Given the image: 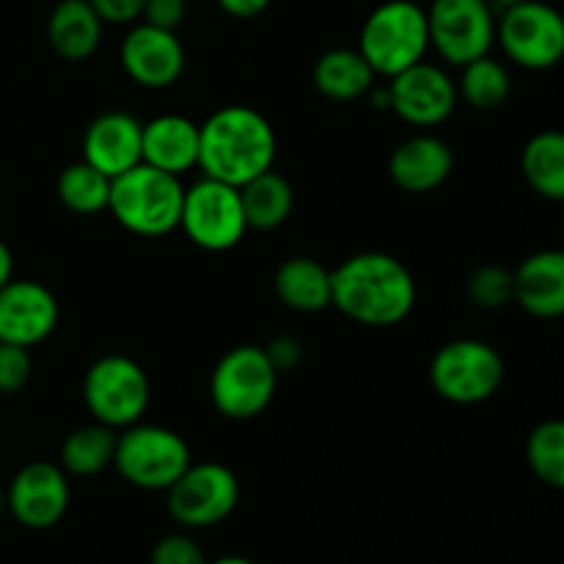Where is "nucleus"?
<instances>
[{
  "label": "nucleus",
  "mask_w": 564,
  "mask_h": 564,
  "mask_svg": "<svg viewBox=\"0 0 564 564\" xmlns=\"http://www.w3.org/2000/svg\"><path fill=\"white\" fill-rule=\"evenodd\" d=\"M279 138L251 105H224L198 124V169L209 180L242 187L275 165Z\"/></svg>",
  "instance_id": "nucleus-2"
},
{
  "label": "nucleus",
  "mask_w": 564,
  "mask_h": 564,
  "mask_svg": "<svg viewBox=\"0 0 564 564\" xmlns=\"http://www.w3.org/2000/svg\"><path fill=\"white\" fill-rule=\"evenodd\" d=\"M215 3L220 6L224 14L235 17V20H253V17L264 14L273 0H215Z\"/></svg>",
  "instance_id": "nucleus-36"
},
{
  "label": "nucleus",
  "mask_w": 564,
  "mask_h": 564,
  "mask_svg": "<svg viewBox=\"0 0 564 564\" xmlns=\"http://www.w3.org/2000/svg\"><path fill=\"white\" fill-rule=\"evenodd\" d=\"M529 471L543 485L564 490V419H545L527 438Z\"/></svg>",
  "instance_id": "nucleus-29"
},
{
  "label": "nucleus",
  "mask_w": 564,
  "mask_h": 564,
  "mask_svg": "<svg viewBox=\"0 0 564 564\" xmlns=\"http://www.w3.org/2000/svg\"><path fill=\"white\" fill-rule=\"evenodd\" d=\"M143 163L182 176L198 169V124L182 113L154 116L143 124Z\"/></svg>",
  "instance_id": "nucleus-20"
},
{
  "label": "nucleus",
  "mask_w": 564,
  "mask_h": 564,
  "mask_svg": "<svg viewBox=\"0 0 564 564\" xmlns=\"http://www.w3.org/2000/svg\"><path fill=\"white\" fill-rule=\"evenodd\" d=\"M83 402L94 422L110 430H124L143 422L152 402V380L147 369L130 356H102L86 369Z\"/></svg>",
  "instance_id": "nucleus-7"
},
{
  "label": "nucleus",
  "mask_w": 564,
  "mask_h": 564,
  "mask_svg": "<svg viewBox=\"0 0 564 564\" xmlns=\"http://www.w3.org/2000/svg\"><path fill=\"white\" fill-rule=\"evenodd\" d=\"M512 94V77L507 64H501L494 55H482L477 61H468L460 66V80H457V97L474 110H499L507 105Z\"/></svg>",
  "instance_id": "nucleus-27"
},
{
  "label": "nucleus",
  "mask_w": 564,
  "mask_h": 564,
  "mask_svg": "<svg viewBox=\"0 0 564 564\" xmlns=\"http://www.w3.org/2000/svg\"><path fill=\"white\" fill-rule=\"evenodd\" d=\"M468 301L482 312H499V308L516 303V273L501 264H482L468 275Z\"/></svg>",
  "instance_id": "nucleus-30"
},
{
  "label": "nucleus",
  "mask_w": 564,
  "mask_h": 564,
  "mask_svg": "<svg viewBox=\"0 0 564 564\" xmlns=\"http://www.w3.org/2000/svg\"><path fill=\"white\" fill-rule=\"evenodd\" d=\"M496 44L507 61L527 72H549L564 61V14L545 0L501 9Z\"/></svg>",
  "instance_id": "nucleus-9"
},
{
  "label": "nucleus",
  "mask_w": 564,
  "mask_h": 564,
  "mask_svg": "<svg viewBox=\"0 0 564 564\" xmlns=\"http://www.w3.org/2000/svg\"><path fill=\"white\" fill-rule=\"evenodd\" d=\"M496 20L490 0H433L427 9L430 50L444 64L460 69L494 50Z\"/></svg>",
  "instance_id": "nucleus-11"
},
{
  "label": "nucleus",
  "mask_w": 564,
  "mask_h": 564,
  "mask_svg": "<svg viewBox=\"0 0 564 564\" xmlns=\"http://www.w3.org/2000/svg\"><path fill=\"white\" fill-rule=\"evenodd\" d=\"M58 319V297L42 281L11 279L0 286V341L36 347L53 336Z\"/></svg>",
  "instance_id": "nucleus-16"
},
{
  "label": "nucleus",
  "mask_w": 564,
  "mask_h": 564,
  "mask_svg": "<svg viewBox=\"0 0 564 564\" xmlns=\"http://www.w3.org/2000/svg\"><path fill=\"white\" fill-rule=\"evenodd\" d=\"M191 463V446L176 430L143 422L119 430L113 468L132 488L165 494Z\"/></svg>",
  "instance_id": "nucleus-5"
},
{
  "label": "nucleus",
  "mask_w": 564,
  "mask_h": 564,
  "mask_svg": "<svg viewBox=\"0 0 564 564\" xmlns=\"http://www.w3.org/2000/svg\"><path fill=\"white\" fill-rule=\"evenodd\" d=\"M55 196L69 213L99 215L108 209L110 180L86 160L69 163L55 180Z\"/></svg>",
  "instance_id": "nucleus-28"
},
{
  "label": "nucleus",
  "mask_w": 564,
  "mask_h": 564,
  "mask_svg": "<svg viewBox=\"0 0 564 564\" xmlns=\"http://www.w3.org/2000/svg\"><path fill=\"white\" fill-rule=\"evenodd\" d=\"M207 564H257L253 560H248V556H237V554H226V556H218V560L207 562Z\"/></svg>",
  "instance_id": "nucleus-38"
},
{
  "label": "nucleus",
  "mask_w": 564,
  "mask_h": 564,
  "mask_svg": "<svg viewBox=\"0 0 564 564\" xmlns=\"http://www.w3.org/2000/svg\"><path fill=\"white\" fill-rule=\"evenodd\" d=\"M105 22L88 0H58L47 17V42L69 64L88 61L102 44Z\"/></svg>",
  "instance_id": "nucleus-21"
},
{
  "label": "nucleus",
  "mask_w": 564,
  "mask_h": 564,
  "mask_svg": "<svg viewBox=\"0 0 564 564\" xmlns=\"http://www.w3.org/2000/svg\"><path fill=\"white\" fill-rule=\"evenodd\" d=\"M358 53L378 77H394L427 58V9L413 0H383L369 11L358 33Z\"/></svg>",
  "instance_id": "nucleus-4"
},
{
  "label": "nucleus",
  "mask_w": 564,
  "mask_h": 564,
  "mask_svg": "<svg viewBox=\"0 0 564 564\" xmlns=\"http://www.w3.org/2000/svg\"><path fill=\"white\" fill-rule=\"evenodd\" d=\"M273 292L290 312L319 314L330 308V270L314 257H290L275 270Z\"/></svg>",
  "instance_id": "nucleus-23"
},
{
  "label": "nucleus",
  "mask_w": 564,
  "mask_h": 564,
  "mask_svg": "<svg viewBox=\"0 0 564 564\" xmlns=\"http://www.w3.org/2000/svg\"><path fill=\"white\" fill-rule=\"evenodd\" d=\"M83 160L108 180L143 163V121L124 110H105L83 132Z\"/></svg>",
  "instance_id": "nucleus-17"
},
{
  "label": "nucleus",
  "mask_w": 564,
  "mask_h": 564,
  "mask_svg": "<svg viewBox=\"0 0 564 564\" xmlns=\"http://www.w3.org/2000/svg\"><path fill=\"white\" fill-rule=\"evenodd\" d=\"M187 14V0H147L143 6L141 22L163 31H176L185 22Z\"/></svg>",
  "instance_id": "nucleus-33"
},
{
  "label": "nucleus",
  "mask_w": 564,
  "mask_h": 564,
  "mask_svg": "<svg viewBox=\"0 0 564 564\" xmlns=\"http://www.w3.org/2000/svg\"><path fill=\"white\" fill-rule=\"evenodd\" d=\"M185 185L147 163L110 180L108 213L116 224L138 237H165L180 229Z\"/></svg>",
  "instance_id": "nucleus-3"
},
{
  "label": "nucleus",
  "mask_w": 564,
  "mask_h": 564,
  "mask_svg": "<svg viewBox=\"0 0 564 564\" xmlns=\"http://www.w3.org/2000/svg\"><path fill=\"white\" fill-rule=\"evenodd\" d=\"M6 512H9V507H6V490H0V518H3Z\"/></svg>",
  "instance_id": "nucleus-40"
},
{
  "label": "nucleus",
  "mask_w": 564,
  "mask_h": 564,
  "mask_svg": "<svg viewBox=\"0 0 564 564\" xmlns=\"http://www.w3.org/2000/svg\"><path fill=\"white\" fill-rule=\"evenodd\" d=\"M312 83L325 99L356 102V99H364L372 91L378 75L369 66V61L358 53V47H334L325 50L314 61Z\"/></svg>",
  "instance_id": "nucleus-22"
},
{
  "label": "nucleus",
  "mask_w": 564,
  "mask_h": 564,
  "mask_svg": "<svg viewBox=\"0 0 564 564\" xmlns=\"http://www.w3.org/2000/svg\"><path fill=\"white\" fill-rule=\"evenodd\" d=\"M207 554L191 534H165L154 543L149 564H207Z\"/></svg>",
  "instance_id": "nucleus-32"
},
{
  "label": "nucleus",
  "mask_w": 564,
  "mask_h": 564,
  "mask_svg": "<svg viewBox=\"0 0 564 564\" xmlns=\"http://www.w3.org/2000/svg\"><path fill=\"white\" fill-rule=\"evenodd\" d=\"M240 505V479L224 463H191L165 490L169 516L182 529H209L224 523Z\"/></svg>",
  "instance_id": "nucleus-12"
},
{
  "label": "nucleus",
  "mask_w": 564,
  "mask_h": 564,
  "mask_svg": "<svg viewBox=\"0 0 564 564\" xmlns=\"http://www.w3.org/2000/svg\"><path fill=\"white\" fill-rule=\"evenodd\" d=\"M490 3H494L496 9H510V6H516V3H523V0H490Z\"/></svg>",
  "instance_id": "nucleus-39"
},
{
  "label": "nucleus",
  "mask_w": 564,
  "mask_h": 564,
  "mask_svg": "<svg viewBox=\"0 0 564 564\" xmlns=\"http://www.w3.org/2000/svg\"><path fill=\"white\" fill-rule=\"evenodd\" d=\"M416 279L402 259L361 251L330 270V306L350 323L394 328L416 308Z\"/></svg>",
  "instance_id": "nucleus-1"
},
{
  "label": "nucleus",
  "mask_w": 564,
  "mask_h": 564,
  "mask_svg": "<svg viewBox=\"0 0 564 564\" xmlns=\"http://www.w3.org/2000/svg\"><path fill=\"white\" fill-rule=\"evenodd\" d=\"M275 367L259 345H237L220 356L209 378V397L220 416L251 422L262 416L279 389Z\"/></svg>",
  "instance_id": "nucleus-8"
},
{
  "label": "nucleus",
  "mask_w": 564,
  "mask_h": 564,
  "mask_svg": "<svg viewBox=\"0 0 564 564\" xmlns=\"http://www.w3.org/2000/svg\"><path fill=\"white\" fill-rule=\"evenodd\" d=\"M69 474L50 460L25 463L6 488V507L20 527L44 532L64 521L69 510Z\"/></svg>",
  "instance_id": "nucleus-14"
},
{
  "label": "nucleus",
  "mask_w": 564,
  "mask_h": 564,
  "mask_svg": "<svg viewBox=\"0 0 564 564\" xmlns=\"http://www.w3.org/2000/svg\"><path fill=\"white\" fill-rule=\"evenodd\" d=\"M242 209H246L248 229L273 231L290 220L295 207V191L281 171L270 169L253 176L240 187Z\"/></svg>",
  "instance_id": "nucleus-25"
},
{
  "label": "nucleus",
  "mask_w": 564,
  "mask_h": 564,
  "mask_svg": "<svg viewBox=\"0 0 564 564\" xmlns=\"http://www.w3.org/2000/svg\"><path fill=\"white\" fill-rule=\"evenodd\" d=\"M119 61L121 69L135 86L149 88V91H163V88L176 86L180 77L185 75L187 55L176 31H163V28L147 25V22H135L121 39Z\"/></svg>",
  "instance_id": "nucleus-15"
},
{
  "label": "nucleus",
  "mask_w": 564,
  "mask_h": 564,
  "mask_svg": "<svg viewBox=\"0 0 564 564\" xmlns=\"http://www.w3.org/2000/svg\"><path fill=\"white\" fill-rule=\"evenodd\" d=\"M116 438H119V433L105 427V424H83V427L72 430L64 438V444H61L58 466L64 468L69 477H97V474L108 471V468L113 466Z\"/></svg>",
  "instance_id": "nucleus-26"
},
{
  "label": "nucleus",
  "mask_w": 564,
  "mask_h": 564,
  "mask_svg": "<svg viewBox=\"0 0 564 564\" xmlns=\"http://www.w3.org/2000/svg\"><path fill=\"white\" fill-rule=\"evenodd\" d=\"M105 25H135L143 17L147 0H88Z\"/></svg>",
  "instance_id": "nucleus-34"
},
{
  "label": "nucleus",
  "mask_w": 564,
  "mask_h": 564,
  "mask_svg": "<svg viewBox=\"0 0 564 564\" xmlns=\"http://www.w3.org/2000/svg\"><path fill=\"white\" fill-rule=\"evenodd\" d=\"M264 352H268L275 372L284 375V372H292V369L303 361V341L290 334H281V336H273V339L264 345Z\"/></svg>",
  "instance_id": "nucleus-35"
},
{
  "label": "nucleus",
  "mask_w": 564,
  "mask_h": 564,
  "mask_svg": "<svg viewBox=\"0 0 564 564\" xmlns=\"http://www.w3.org/2000/svg\"><path fill=\"white\" fill-rule=\"evenodd\" d=\"M516 303L534 319L564 317V248H543L518 264Z\"/></svg>",
  "instance_id": "nucleus-19"
},
{
  "label": "nucleus",
  "mask_w": 564,
  "mask_h": 564,
  "mask_svg": "<svg viewBox=\"0 0 564 564\" xmlns=\"http://www.w3.org/2000/svg\"><path fill=\"white\" fill-rule=\"evenodd\" d=\"M521 174L540 198L564 204V130H540L523 143Z\"/></svg>",
  "instance_id": "nucleus-24"
},
{
  "label": "nucleus",
  "mask_w": 564,
  "mask_h": 564,
  "mask_svg": "<svg viewBox=\"0 0 564 564\" xmlns=\"http://www.w3.org/2000/svg\"><path fill=\"white\" fill-rule=\"evenodd\" d=\"M180 229L187 240L209 253H226L242 242L248 231L240 187L202 176L185 187Z\"/></svg>",
  "instance_id": "nucleus-10"
},
{
  "label": "nucleus",
  "mask_w": 564,
  "mask_h": 564,
  "mask_svg": "<svg viewBox=\"0 0 564 564\" xmlns=\"http://www.w3.org/2000/svg\"><path fill=\"white\" fill-rule=\"evenodd\" d=\"M11 279H14V253L0 240V286L9 284Z\"/></svg>",
  "instance_id": "nucleus-37"
},
{
  "label": "nucleus",
  "mask_w": 564,
  "mask_h": 564,
  "mask_svg": "<svg viewBox=\"0 0 564 564\" xmlns=\"http://www.w3.org/2000/svg\"><path fill=\"white\" fill-rule=\"evenodd\" d=\"M33 372L31 347L0 341V394H17L25 389Z\"/></svg>",
  "instance_id": "nucleus-31"
},
{
  "label": "nucleus",
  "mask_w": 564,
  "mask_h": 564,
  "mask_svg": "<svg viewBox=\"0 0 564 564\" xmlns=\"http://www.w3.org/2000/svg\"><path fill=\"white\" fill-rule=\"evenodd\" d=\"M391 113L411 127H438L455 113L457 102V80L433 61H419L411 69L389 77Z\"/></svg>",
  "instance_id": "nucleus-13"
},
{
  "label": "nucleus",
  "mask_w": 564,
  "mask_h": 564,
  "mask_svg": "<svg viewBox=\"0 0 564 564\" xmlns=\"http://www.w3.org/2000/svg\"><path fill=\"white\" fill-rule=\"evenodd\" d=\"M455 171V152L444 138L419 132L397 143L389 158V180L400 191L422 196L444 185Z\"/></svg>",
  "instance_id": "nucleus-18"
},
{
  "label": "nucleus",
  "mask_w": 564,
  "mask_h": 564,
  "mask_svg": "<svg viewBox=\"0 0 564 564\" xmlns=\"http://www.w3.org/2000/svg\"><path fill=\"white\" fill-rule=\"evenodd\" d=\"M507 364L490 341L452 339L430 361V386L452 405H479L505 386Z\"/></svg>",
  "instance_id": "nucleus-6"
}]
</instances>
